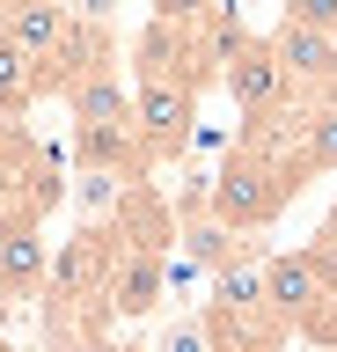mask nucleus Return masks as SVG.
I'll use <instances>...</instances> for the list:
<instances>
[{"instance_id": "423d86ee", "label": "nucleus", "mask_w": 337, "mask_h": 352, "mask_svg": "<svg viewBox=\"0 0 337 352\" xmlns=\"http://www.w3.org/2000/svg\"><path fill=\"white\" fill-rule=\"evenodd\" d=\"M0 30L23 44L30 59H37V74H45V66L67 52V37H73V8H59V0H8V8H0Z\"/></svg>"}, {"instance_id": "1a4fd4ad", "label": "nucleus", "mask_w": 337, "mask_h": 352, "mask_svg": "<svg viewBox=\"0 0 337 352\" xmlns=\"http://www.w3.org/2000/svg\"><path fill=\"white\" fill-rule=\"evenodd\" d=\"M147 352H213V330H205V316H183V323H169L161 345H147Z\"/></svg>"}, {"instance_id": "7ed1b4c3", "label": "nucleus", "mask_w": 337, "mask_h": 352, "mask_svg": "<svg viewBox=\"0 0 337 352\" xmlns=\"http://www.w3.org/2000/svg\"><path fill=\"white\" fill-rule=\"evenodd\" d=\"M220 81H227V96H235V110H242L249 125H271V118L301 110L264 37H235V44H227V52H220Z\"/></svg>"}, {"instance_id": "6e6552de", "label": "nucleus", "mask_w": 337, "mask_h": 352, "mask_svg": "<svg viewBox=\"0 0 337 352\" xmlns=\"http://www.w3.org/2000/svg\"><path fill=\"white\" fill-rule=\"evenodd\" d=\"M45 96V81H37V59H30L23 44L0 30V125H15L30 103Z\"/></svg>"}, {"instance_id": "f8f14e48", "label": "nucleus", "mask_w": 337, "mask_h": 352, "mask_svg": "<svg viewBox=\"0 0 337 352\" xmlns=\"http://www.w3.org/2000/svg\"><path fill=\"white\" fill-rule=\"evenodd\" d=\"M279 345H286V330H249V338H227L213 352H279Z\"/></svg>"}, {"instance_id": "20e7f679", "label": "nucleus", "mask_w": 337, "mask_h": 352, "mask_svg": "<svg viewBox=\"0 0 337 352\" xmlns=\"http://www.w3.org/2000/svg\"><path fill=\"white\" fill-rule=\"evenodd\" d=\"M330 272L315 250H286V257H264V308L279 330H301L315 308H330Z\"/></svg>"}, {"instance_id": "f257e3e1", "label": "nucleus", "mask_w": 337, "mask_h": 352, "mask_svg": "<svg viewBox=\"0 0 337 352\" xmlns=\"http://www.w3.org/2000/svg\"><path fill=\"white\" fill-rule=\"evenodd\" d=\"M293 125H249L242 140H235V154L220 162V176H213V191H205V213L227 220L235 235H257V228H271V220L286 213V198L308 184V162H301V147H286Z\"/></svg>"}, {"instance_id": "0eeeda50", "label": "nucleus", "mask_w": 337, "mask_h": 352, "mask_svg": "<svg viewBox=\"0 0 337 352\" xmlns=\"http://www.w3.org/2000/svg\"><path fill=\"white\" fill-rule=\"evenodd\" d=\"M51 257L37 228H0V301H45Z\"/></svg>"}, {"instance_id": "9b49d317", "label": "nucleus", "mask_w": 337, "mask_h": 352, "mask_svg": "<svg viewBox=\"0 0 337 352\" xmlns=\"http://www.w3.org/2000/svg\"><path fill=\"white\" fill-rule=\"evenodd\" d=\"M315 257H323V272H330V294H337V206H330V220L315 228V242H308Z\"/></svg>"}, {"instance_id": "9d476101", "label": "nucleus", "mask_w": 337, "mask_h": 352, "mask_svg": "<svg viewBox=\"0 0 337 352\" xmlns=\"http://www.w3.org/2000/svg\"><path fill=\"white\" fill-rule=\"evenodd\" d=\"M286 22H301V30H323V37H337V0H286Z\"/></svg>"}, {"instance_id": "ddd939ff", "label": "nucleus", "mask_w": 337, "mask_h": 352, "mask_svg": "<svg viewBox=\"0 0 337 352\" xmlns=\"http://www.w3.org/2000/svg\"><path fill=\"white\" fill-rule=\"evenodd\" d=\"M111 8H117V0H73V22H95V30H103Z\"/></svg>"}, {"instance_id": "2eb2a0df", "label": "nucleus", "mask_w": 337, "mask_h": 352, "mask_svg": "<svg viewBox=\"0 0 337 352\" xmlns=\"http://www.w3.org/2000/svg\"><path fill=\"white\" fill-rule=\"evenodd\" d=\"M330 352H337V345H330Z\"/></svg>"}, {"instance_id": "f03ea898", "label": "nucleus", "mask_w": 337, "mask_h": 352, "mask_svg": "<svg viewBox=\"0 0 337 352\" xmlns=\"http://www.w3.org/2000/svg\"><path fill=\"white\" fill-rule=\"evenodd\" d=\"M73 103V162L81 169H117V176H139V125H132V88L117 81V66H95L89 81L67 88Z\"/></svg>"}, {"instance_id": "4468645a", "label": "nucleus", "mask_w": 337, "mask_h": 352, "mask_svg": "<svg viewBox=\"0 0 337 352\" xmlns=\"http://www.w3.org/2000/svg\"><path fill=\"white\" fill-rule=\"evenodd\" d=\"M132 352H147V345H132Z\"/></svg>"}, {"instance_id": "39448f33", "label": "nucleus", "mask_w": 337, "mask_h": 352, "mask_svg": "<svg viewBox=\"0 0 337 352\" xmlns=\"http://www.w3.org/2000/svg\"><path fill=\"white\" fill-rule=\"evenodd\" d=\"M264 44H271V59H279V74H286L293 103H330L337 96V37L301 30V22H279Z\"/></svg>"}]
</instances>
